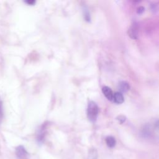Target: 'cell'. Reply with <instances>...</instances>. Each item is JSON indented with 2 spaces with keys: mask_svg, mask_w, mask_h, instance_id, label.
Masks as SVG:
<instances>
[{
  "mask_svg": "<svg viewBox=\"0 0 159 159\" xmlns=\"http://www.w3.org/2000/svg\"><path fill=\"white\" fill-rule=\"evenodd\" d=\"M3 118V106H2V102L0 99V124L2 122Z\"/></svg>",
  "mask_w": 159,
  "mask_h": 159,
  "instance_id": "cell-9",
  "label": "cell"
},
{
  "mask_svg": "<svg viewBox=\"0 0 159 159\" xmlns=\"http://www.w3.org/2000/svg\"><path fill=\"white\" fill-rule=\"evenodd\" d=\"M106 143L107 147L110 148H113L116 145V141L115 138L113 137L112 136H107L106 138Z\"/></svg>",
  "mask_w": 159,
  "mask_h": 159,
  "instance_id": "cell-6",
  "label": "cell"
},
{
  "mask_svg": "<svg viewBox=\"0 0 159 159\" xmlns=\"http://www.w3.org/2000/svg\"><path fill=\"white\" fill-rule=\"evenodd\" d=\"M98 151L96 148H91L88 154V157L86 159H98Z\"/></svg>",
  "mask_w": 159,
  "mask_h": 159,
  "instance_id": "cell-7",
  "label": "cell"
},
{
  "mask_svg": "<svg viewBox=\"0 0 159 159\" xmlns=\"http://www.w3.org/2000/svg\"><path fill=\"white\" fill-rule=\"evenodd\" d=\"M128 34L129 35L134 39H135L137 38L138 35V30L136 27V25H132L128 30Z\"/></svg>",
  "mask_w": 159,
  "mask_h": 159,
  "instance_id": "cell-5",
  "label": "cell"
},
{
  "mask_svg": "<svg viewBox=\"0 0 159 159\" xmlns=\"http://www.w3.org/2000/svg\"><path fill=\"white\" fill-rule=\"evenodd\" d=\"M25 2L27 4H28L29 5H34L35 3V1H25Z\"/></svg>",
  "mask_w": 159,
  "mask_h": 159,
  "instance_id": "cell-12",
  "label": "cell"
},
{
  "mask_svg": "<svg viewBox=\"0 0 159 159\" xmlns=\"http://www.w3.org/2000/svg\"><path fill=\"white\" fill-rule=\"evenodd\" d=\"M16 153L17 157L20 159H25L28 155L27 150L22 145H19L16 148Z\"/></svg>",
  "mask_w": 159,
  "mask_h": 159,
  "instance_id": "cell-2",
  "label": "cell"
},
{
  "mask_svg": "<svg viewBox=\"0 0 159 159\" xmlns=\"http://www.w3.org/2000/svg\"><path fill=\"white\" fill-rule=\"evenodd\" d=\"M129 84L125 81H120L119 83V89L121 92L125 93L129 91Z\"/></svg>",
  "mask_w": 159,
  "mask_h": 159,
  "instance_id": "cell-8",
  "label": "cell"
},
{
  "mask_svg": "<svg viewBox=\"0 0 159 159\" xmlns=\"http://www.w3.org/2000/svg\"><path fill=\"white\" fill-rule=\"evenodd\" d=\"M102 92L104 96L109 101H112L113 98V94L114 93H112V91L110 88L108 86H104L102 88Z\"/></svg>",
  "mask_w": 159,
  "mask_h": 159,
  "instance_id": "cell-3",
  "label": "cell"
},
{
  "mask_svg": "<svg viewBox=\"0 0 159 159\" xmlns=\"http://www.w3.org/2000/svg\"><path fill=\"white\" fill-rule=\"evenodd\" d=\"M117 120H118L120 123H123V122L125 120V117H124V116H120L118 117Z\"/></svg>",
  "mask_w": 159,
  "mask_h": 159,
  "instance_id": "cell-10",
  "label": "cell"
},
{
  "mask_svg": "<svg viewBox=\"0 0 159 159\" xmlns=\"http://www.w3.org/2000/svg\"><path fill=\"white\" fill-rule=\"evenodd\" d=\"M124 101V96L120 92H116V93H114L112 101H114L116 104H120L123 103Z\"/></svg>",
  "mask_w": 159,
  "mask_h": 159,
  "instance_id": "cell-4",
  "label": "cell"
},
{
  "mask_svg": "<svg viewBox=\"0 0 159 159\" xmlns=\"http://www.w3.org/2000/svg\"><path fill=\"white\" fill-rule=\"evenodd\" d=\"M99 108L97 104L94 101H89L87 108V117L89 120L94 122L96 120L98 116Z\"/></svg>",
  "mask_w": 159,
  "mask_h": 159,
  "instance_id": "cell-1",
  "label": "cell"
},
{
  "mask_svg": "<svg viewBox=\"0 0 159 159\" xmlns=\"http://www.w3.org/2000/svg\"><path fill=\"white\" fill-rule=\"evenodd\" d=\"M144 11V8L143 7H140L139 8H138V10H137V13L138 14H141L142 12H143Z\"/></svg>",
  "mask_w": 159,
  "mask_h": 159,
  "instance_id": "cell-11",
  "label": "cell"
}]
</instances>
